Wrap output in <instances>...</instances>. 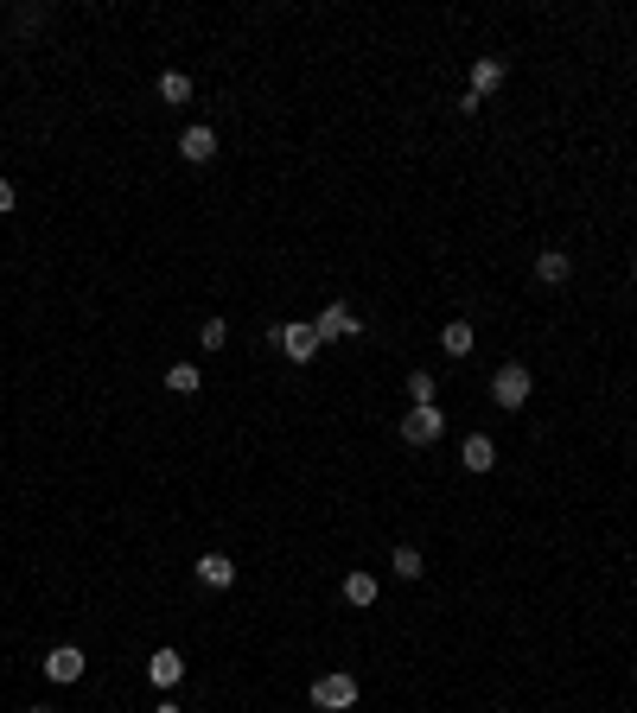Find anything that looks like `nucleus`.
<instances>
[{"instance_id": "obj_5", "label": "nucleus", "mask_w": 637, "mask_h": 713, "mask_svg": "<svg viewBox=\"0 0 637 713\" xmlns=\"http://www.w3.org/2000/svg\"><path fill=\"white\" fill-rule=\"evenodd\" d=\"M504 77H510V64L497 58V51H485V58H472V83H466V96L485 109V96H497L504 90Z\"/></svg>"}, {"instance_id": "obj_22", "label": "nucleus", "mask_w": 637, "mask_h": 713, "mask_svg": "<svg viewBox=\"0 0 637 713\" xmlns=\"http://www.w3.org/2000/svg\"><path fill=\"white\" fill-rule=\"evenodd\" d=\"M26 713H58V707H26Z\"/></svg>"}, {"instance_id": "obj_17", "label": "nucleus", "mask_w": 637, "mask_h": 713, "mask_svg": "<svg viewBox=\"0 0 637 713\" xmlns=\"http://www.w3.org/2000/svg\"><path fill=\"white\" fill-rule=\"evenodd\" d=\"M434 395H440V376H434V370H408V402H415V408H434Z\"/></svg>"}, {"instance_id": "obj_14", "label": "nucleus", "mask_w": 637, "mask_h": 713, "mask_svg": "<svg viewBox=\"0 0 637 713\" xmlns=\"http://www.w3.org/2000/svg\"><path fill=\"white\" fill-rule=\"evenodd\" d=\"M153 90H160L166 109H185V102H192V77H185V71H160V83H153Z\"/></svg>"}, {"instance_id": "obj_4", "label": "nucleus", "mask_w": 637, "mask_h": 713, "mask_svg": "<svg viewBox=\"0 0 637 713\" xmlns=\"http://www.w3.org/2000/svg\"><path fill=\"white\" fill-rule=\"evenodd\" d=\"M45 682H58V688H71V682H83V669H90V656L77 650V643H58V650H45Z\"/></svg>"}, {"instance_id": "obj_9", "label": "nucleus", "mask_w": 637, "mask_h": 713, "mask_svg": "<svg viewBox=\"0 0 637 713\" xmlns=\"http://www.w3.org/2000/svg\"><path fill=\"white\" fill-rule=\"evenodd\" d=\"M192 573H198V586H211V593H230V586H236V561H230V554H198V561H192Z\"/></svg>"}, {"instance_id": "obj_19", "label": "nucleus", "mask_w": 637, "mask_h": 713, "mask_svg": "<svg viewBox=\"0 0 637 713\" xmlns=\"http://www.w3.org/2000/svg\"><path fill=\"white\" fill-rule=\"evenodd\" d=\"M198 344H204V351H223V344H230V325H223V319H204V325H198Z\"/></svg>"}, {"instance_id": "obj_12", "label": "nucleus", "mask_w": 637, "mask_h": 713, "mask_svg": "<svg viewBox=\"0 0 637 713\" xmlns=\"http://www.w3.org/2000/svg\"><path fill=\"white\" fill-rule=\"evenodd\" d=\"M567 274H574V255L567 249H542L536 255V281L542 287H567Z\"/></svg>"}, {"instance_id": "obj_1", "label": "nucleus", "mask_w": 637, "mask_h": 713, "mask_svg": "<svg viewBox=\"0 0 637 713\" xmlns=\"http://www.w3.org/2000/svg\"><path fill=\"white\" fill-rule=\"evenodd\" d=\"M536 395V376H529V363H497L491 370V402L504 414H523V402Z\"/></svg>"}, {"instance_id": "obj_13", "label": "nucleus", "mask_w": 637, "mask_h": 713, "mask_svg": "<svg viewBox=\"0 0 637 713\" xmlns=\"http://www.w3.org/2000/svg\"><path fill=\"white\" fill-rule=\"evenodd\" d=\"M376 593H383V580H376V573H344V605H376Z\"/></svg>"}, {"instance_id": "obj_11", "label": "nucleus", "mask_w": 637, "mask_h": 713, "mask_svg": "<svg viewBox=\"0 0 637 713\" xmlns=\"http://www.w3.org/2000/svg\"><path fill=\"white\" fill-rule=\"evenodd\" d=\"M459 465H466L472 478L497 472V440H491V433H466V446H459Z\"/></svg>"}, {"instance_id": "obj_21", "label": "nucleus", "mask_w": 637, "mask_h": 713, "mask_svg": "<svg viewBox=\"0 0 637 713\" xmlns=\"http://www.w3.org/2000/svg\"><path fill=\"white\" fill-rule=\"evenodd\" d=\"M153 713H185L179 701H172V694H160V707H153Z\"/></svg>"}, {"instance_id": "obj_7", "label": "nucleus", "mask_w": 637, "mask_h": 713, "mask_svg": "<svg viewBox=\"0 0 637 713\" xmlns=\"http://www.w3.org/2000/svg\"><path fill=\"white\" fill-rule=\"evenodd\" d=\"M440 433H446V414H440V408H408V414H402V440H408V446H434Z\"/></svg>"}, {"instance_id": "obj_6", "label": "nucleus", "mask_w": 637, "mask_h": 713, "mask_svg": "<svg viewBox=\"0 0 637 713\" xmlns=\"http://www.w3.org/2000/svg\"><path fill=\"white\" fill-rule=\"evenodd\" d=\"M313 332H319V344H338V338H357V332H364V319H357L344 300H332V306H319Z\"/></svg>"}, {"instance_id": "obj_20", "label": "nucleus", "mask_w": 637, "mask_h": 713, "mask_svg": "<svg viewBox=\"0 0 637 713\" xmlns=\"http://www.w3.org/2000/svg\"><path fill=\"white\" fill-rule=\"evenodd\" d=\"M13 204H20V191H13V179H0V217H13Z\"/></svg>"}, {"instance_id": "obj_10", "label": "nucleus", "mask_w": 637, "mask_h": 713, "mask_svg": "<svg viewBox=\"0 0 637 713\" xmlns=\"http://www.w3.org/2000/svg\"><path fill=\"white\" fill-rule=\"evenodd\" d=\"M147 682L160 688V694H172V688L185 682V656L172 650V643H166V650H153V656H147Z\"/></svg>"}, {"instance_id": "obj_18", "label": "nucleus", "mask_w": 637, "mask_h": 713, "mask_svg": "<svg viewBox=\"0 0 637 713\" xmlns=\"http://www.w3.org/2000/svg\"><path fill=\"white\" fill-rule=\"evenodd\" d=\"M421 567H427V561H421L415 542H402V548L389 554V573H395V580H421Z\"/></svg>"}, {"instance_id": "obj_8", "label": "nucleus", "mask_w": 637, "mask_h": 713, "mask_svg": "<svg viewBox=\"0 0 637 713\" xmlns=\"http://www.w3.org/2000/svg\"><path fill=\"white\" fill-rule=\"evenodd\" d=\"M179 160H185V166H211V160H217V128L192 121V128L179 134Z\"/></svg>"}, {"instance_id": "obj_16", "label": "nucleus", "mask_w": 637, "mask_h": 713, "mask_svg": "<svg viewBox=\"0 0 637 713\" xmlns=\"http://www.w3.org/2000/svg\"><path fill=\"white\" fill-rule=\"evenodd\" d=\"M440 351H446V357H472V319H453V325H446V332H440Z\"/></svg>"}, {"instance_id": "obj_23", "label": "nucleus", "mask_w": 637, "mask_h": 713, "mask_svg": "<svg viewBox=\"0 0 637 713\" xmlns=\"http://www.w3.org/2000/svg\"><path fill=\"white\" fill-rule=\"evenodd\" d=\"M631 274H637V262H631Z\"/></svg>"}, {"instance_id": "obj_15", "label": "nucleus", "mask_w": 637, "mask_h": 713, "mask_svg": "<svg viewBox=\"0 0 637 713\" xmlns=\"http://www.w3.org/2000/svg\"><path fill=\"white\" fill-rule=\"evenodd\" d=\"M166 389L172 395H198L204 389V370H198V363H166Z\"/></svg>"}, {"instance_id": "obj_2", "label": "nucleus", "mask_w": 637, "mask_h": 713, "mask_svg": "<svg viewBox=\"0 0 637 713\" xmlns=\"http://www.w3.org/2000/svg\"><path fill=\"white\" fill-rule=\"evenodd\" d=\"M306 694H313L319 713H351V707H357V675H351V669H325Z\"/></svg>"}, {"instance_id": "obj_3", "label": "nucleus", "mask_w": 637, "mask_h": 713, "mask_svg": "<svg viewBox=\"0 0 637 713\" xmlns=\"http://www.w3.org/2000/svg\"><path fill=\"white\" fill-rule=\"evenodd\" d=\"M274 351H281L287 363H313L325 344H319V332H313V319H287V325H281V344H274Z\"/></svg>"}]
</instances>
